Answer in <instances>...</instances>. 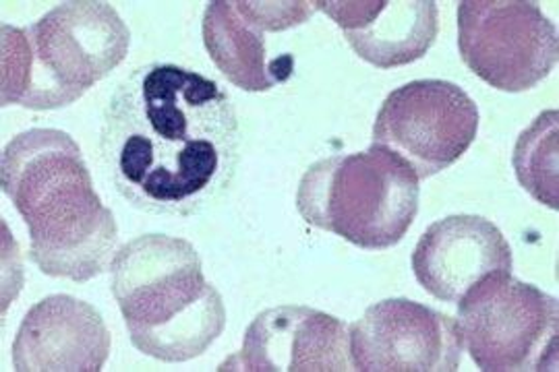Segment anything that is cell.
I'll list each match as a JSON object with an SVG mask.
<instances>
[{
	"label": "cell",
	"mask_w": 559,
	"mask_h": 372,
	"mask_svg": "<svg viewBox=\"0 0 559 372\" xmlns=\"http://www.w3.org/2000/svg\"><path fill=\"white\" fill-rule=\"evenodd\" d=\"M221 372H346L350 329L338 316L309 307H276L255 316L239 352Z\"/></svg>",
	"instance_id": "10"
},
{
	"label": "cell",
	"mask_w": 559,
	"mask_h": 372,
	"mask_svg": "<svg viewBox=\"0 0 559 372\" xmlns=\"http://www.w3.org/2000/svg\"><path fill=\"white\" fill-rule=\"evenodd\" d=\"M558 112L549 110L522 131L514 149L520 184L539 203L558 209Z\"/></svg>",
	"instance_id": "15"
},
{
	"label": "cell",
	"mask_w": 559,
	"mask_h": 372,
	"mask_svg": "<svg viewBox=\"0 0 559 372\" xmlns=\"http://www.w3.org/2000/svg\"><path fill=\"white\" fill-rule=\"evenodd\" d=\"M479 120L477 104L456 83L411 81L381 104L373 145L390 149L425 180L468 152L479 133Z\"/></svg>",
	"instance_id": "8"
},
{
	"label": "cell",
	"mask_w": 559,
	"mask_h": 372,
	"mask_svg": "<svg viewBox=\"0 0 559 372\" xmlns=\"http://www.w3.org/2000/svg\"><path fill=\"white\" fill-rule=\"evenodd\" d=\"M110 353L102 314L75 296L41 298L23 316L13 344L20 372H100Z\"/></svg>",
	"instance_id": "12"
},
{
	"label": "cell",
	"mask_w": 559,
	"mask_h": 372,
	"mask_svg": "<svg viewBox=\"0 0 559 372\" xmlns=\"http://www.w3.org/2000/svg\"><path fill=\"white\" fill-rule=\"evenodd\" d=\"M203 44L222 75L245 92H270L293 73V57L267 60L263 32L228 0L205 7Z\"/></svg>",
	"instance_id": "14"
},
{
	"label": "cell",
	"mask_w": 559,
	"mask_h": 372,
	"mask_svg": "<svg viewBox=\"0 0 559 372\" xmlns=\"http://www.w3.org/2000/svg\"><path fill=\"white\" fill-rule=\"evenodd\" d=\"M316 9L334 20L357 57L383 71L423 59L440 32L433 0H320Z\"/></svg>",
	"instance_id": "13"
},
{
	"label": "cell",
	"mask_w": 559,
	"mask_h": 372,
	"mask_svg": "<svg viewBox=\"0 0 559 372\" xmlns=\"http://www.w3.org/2000/svg\"><path fill=\"white\" fill-rule=\"evenodd\" d=\"M459 321L408 298L369 307L350 327V360L359 372L459 371Z\"/></svg>",
	"instance_id": "9"
},
{
	"label": "cell",
	"mask_w": 559,
	"mask_h": 372,
	"mask_svg": "<svg viewBox=\"0 0 559 372\" xmlns=\"http://www.w3.org/2000/svg\"><path fill=\"white\" fill-rule=\"evenodd\" d=\"M300 216L365 251H385L419 214V178L381 145L313 164L297 191Z\"/></svg>",
	"instance_id": "5"
},
{
	"label": "cell",
	"mask_w": 559,
	"mask_h": 372,
	"mask_svg": "<svg viewBox=\"0 0 559 372\" xmlns=\"http://www.w3.org/2000/svg\"><path fill=\"white\" fill-rule=\"evenodd\" d=\"M239 147L230 96L179 64L135 69L104 112V164L120 195L141 212L198 214L228 189Z\"/></svg>",
	"instance_id": "1"
},
{
	"label": "cell",
	"mask_w": 559,
	"mask_h": 372,
	"mask_svg": "<svg viewBox=\"0 0 559 372\" xmlns=\"http://www.w3.org/2000/svg\"><path fill=\"white\" fill-rule=\"evenodd\" d=\"M240 15L261 32H284L300 25L316 11V2H235Z\"/></svg>",
	"instance_id": "16"
},
{
	"label": "cell",
	"mask_w": 559,
	"mask_h": 372,
	"mask_svg": "<svg viewBox=\"0 0 559 372\" xmlns=\"http://www.w3.org/2000/svg\"><path fill=\"white\" fill-rule=\"evenodd\" d=\"M131 32L108 2H60L27 25H2V106L75 104L129 55Z\"/></svg>",
	"instance_id": "4"
},
{
	"label": "cell",
	"mask_w": 559,
	"mask_h": 372,
	"mask_svg": "<svg viewBox=\"0 0 559 372\" xmlns=\"http://www.w3.org/2000/svg\"><path fill=\"white\" fill-rule=\"evenodd\" d=\"M514 259L500 228L480 216L431 224L413 253V272L427 295L459 304L487 275L512 274Z\"/></svg>",
	"instance_id": "11"
},
{
	"label": "cell",
	"mask_w": 559,
	"mask_h": 372,
	"mask_svg": "<svg viewBox=\"0 0 559 372\" xmlns=\"http://www.w3.org/2000/svg\"><path fill=\"white\" fill-rule=\"evenodd\" d=\"M459 50L464 64L500 92L537 87L558 62V27L528 0H462Z\"/></svg>",
	"instance_id": "7"
},
{
	"label": "cell",
	"mask_w": 559,
	"mask_h": 372,
	"mask_svg": "<svg viewBox=\"0 0 559 372\" xmlns=\"http://www.w3.org/2000/svg\"><path fill=\"white\" fill-rule=\"evenodd\" d=\"M459 325L480 371L558 369V300L512 274L487 275L462 296Z\"/></svg>",
	"instance_id": "6"
},
{
	"label": "cell",
	"mask_w": 559,
	"mask_h": 372,
	"mask_svg": "<svg viewBox=\"0 0 559 372\" xmlns=\"http://www.w3.org/2000/svg\"><path fill=\"white\" fill-rule=\"evenodd\" d=\"M2 191L29 232V256L50 277L90 281L115 259L119 228L94 189L80 145L59 129H32L2 152Z\"/></svg>",
	"instance_id": "2"
},
{
	"label": "cell",
	"mask_w": 559,
	"mask_h": 372,
	"mask_svg": "<svg viewBox=\"0 0 559 372\" xmlns=\"http://www.w3.org/2000/svg\"><path fill=\"white\" fill-rule=\"evenodd\" d=\"M112 296L131 344L162 362H187L210 350L226 325L222 296L205 277L195 247L145 235L110 263Z\"/></svg>",
	"instance_id": "3"
}]
</instances>
